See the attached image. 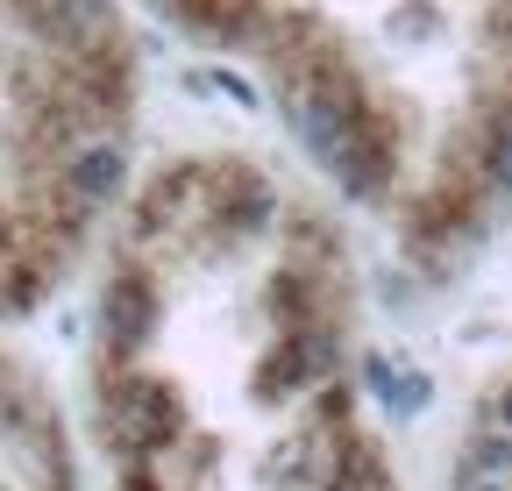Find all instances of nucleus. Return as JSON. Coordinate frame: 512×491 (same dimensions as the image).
Masks as SVG:
<instances>
[]
</instances>
